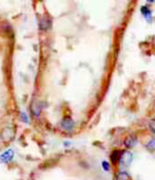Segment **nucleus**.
<instances>
[{
	"label": "nucleus",
	"instance_id": "nucleus-7",
	"mask_svg": "<svg viewBox=\"0 0 155 180\" xmlns=\"http://www.w3.org/2000/svg\"><path fill=\"white\" fill-rule=\"evenodd\" d=\"M117 180H128L130 178L128 173H126L125 171H120L119 173L116 176Z\"/></svg>",
	"mask_w": 155,
	"mask_h": 180
},
{
	"label": "nucleus",
	"instance_id": "nucleus-6",
	"mask_svg": "<svg viewBox=\"0 0 155 180\" xmlns=\"http://www.w3.org/2000/svg\"><path fill=\"white\" fill-rule=\"evenodd\" d=\"M135 142H136V140L134 137H128V138H126V140H124V145L126 146L127 148H132V147L135 146Z\"/></svg>",
	"mask_w": 155,
	"mask_h": 180
},
{
	"label": "nucleus",
	"instance_id": "nucleus-9",
	"mask_svg": "<svg viewBox=\"0 0 155 180\" xmlns=\"http://www.w3.org/2000/svg\"><path fill=\"white\" fill-rule=\"evenodd\" d=\"M102 168L105 171L108 172V171H110V164L107 160H103L102 161Z\"/></svg>",
	"mask_w": 155,
	"mask_h": 180
},
{
	"label": "nucleus",
	"instance_id": "nucleus-1",
	"mask_svg": "<svg viewBox=\"0 0 155 180\" xmlns=\"http://www.w3.org/2000/svg\"><path fill=\"white\" fill-rule=\"evenodd\" d=\"M132 160V155L130 151H123L121 152L120 154V158H119V161L120 164L122 166H125V167H128L129 165L131 164Z\"/></svg>",
	"mask_w": 155,
	"mask_h": 180
},
{
	"label": "nucleus",
	"instance_id": "nucleus-2",
	"mask_svg": "<svg viewBox=\"0 0 155 180\" xmlns=\"http://www.w3.org/2000/svg\"><path fill=\"white\" fill-rule=\"evenodd\" d=\"M14 149H6L5 151H4L1 155H0V162L3 164L9 163L14 159Z\"/></svg>",
	"mask_w": 155,
	"mask_h": 180
},
{
	"label": "nucleus",
	"instance_id": "nucleus-8",
	"mask_svg": "<svg viewBox=\"0 0 155 180\" xmlns=\"http://www.w3.org/2000/svg\"><path fill=\"white\" fill-rule=\"evenodd\" d=\"M146 149L149 151H155V138L151 139L146 144Z\"/></svg>",
	"mask_w": 155,
	"mask_h": 180
},
{
	"label": "nucleus",
	"instance_id": "nucleus-11",
	"mask_svg": "<svg viewBox=\"0 0 155 180\" xmlns=\"http://www.w3.org/2000/svg\"><path fill=\"white\" fill-rule=\"evenodd\" d=\"M21 118L25 123H28V118H27V116H26V115L25 114V112H22L21 114Z\"/></svg>",
	"mask_w": 155,
	"mask_h": 180
},
{
	"label": "nucleus",
	"instance_id": "nucleus-5",
	"mask_svg": "<svg viewBox=\"0 0 155 180\" xmlns=\"http://www.w3.org/2000/svg\"><path fill=\"white\" fill-rule=\"evenodd\" d=\"M120 154L121 152H119L118 151H114L111 155H110V159H111V161L115 164L118 160H119V158H120Z\"/></svg>",
	"mask_w": 155,
	"mask_h": 180
},
{
	"label": "nucleus",
	"instance_id": "nucleus-10",
	"mask_svg": "<svg viewBox=\"0 0 155 180\" xmlns=\"http://www.w3.org/2000/svg\"><path fill=\"white\" fill-rule=\"evenodd\" d=\"M149 128H150V130L153 133H155V120H152V121H150V123H149Z\"/></svg>",
	"mask_w": 155,
	"mask_h": 180
},
{
	"label": "nucleus",
	"instance_id": "nucleus-4",
	"mask_svg": "<svg viewBox=\"0 0 155 180\" xmlns=\"http://www.w3.org/2000/svg\"><path fill=\"white\" fill-rule=\"evenodd\" d=\"M141 11H142V14H143V16L147 19V20H151L152 19V12H151V10L148 8V7L147 6H143L142 7V9H141Z\"/></svg>",
	"mask_w": 155,
	"mask_h": 180
},
{
	"label": "nucleus",
	"instance_id": "nucleus-3",
	"mask_svg": "<svg viewBox=\"0 0 155 180\" xmlns=\"http://www.w3.org/2000/svg\"><path fill=\"white\" fill-rule=\"evenodd\" d=\"M61 128L65 131H72L75 126V123L70 117H65L61 121Z\"/></svg>",
	"mask_w": 155,
	"mask_h": 180
}]
</instances>
